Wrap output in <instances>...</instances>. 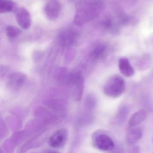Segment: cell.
<instances>
[{"label":"cell","mask_w":153,"mask_h":153,"mask_svg":"<svg viewBox=\"0 0 153 153\" xmlns=\"http://www.w3.org/2000/svg\"><path fill=\"white\" fill-rule=\"evenodd\" d=\"M125 82L123 77L114 75L106 82L103 87V92L110 98H117L125 93Z\"/></svg>","instance_id":"cell-2"},{"label":"cell","mask_w":153,"mask_h":153,"mask_svg":"<svg viewBox=\"0 0 153 153\" xmlns=\"http://www.w3.org/2000/svg\"><path fill=\"white\" fill-rule=\"evenodd\" d=\"M129 109L128 107H126V106L121 107L119 111L117 116L116 121L118 120L119 123L124 122L127 116L129 113Z\"/></svg>","instance_id":"cell-16"},{"label":"cell","mask_w":153,"mask_h":153,"mask_svg":"<svg viewBox=\"0 0 153 153\" xmlns=\"http://www.w3.org/2000/svg\"><path fill=\"white\" fill-rule=\"evenodd\" d=\"M78 38V33L74 30L66 28L59 32L57 36V40L60 45L68 47L75 45Z\"/></svg>","instance_id":"cell-5"},{"label":"cell","mask_w":153,"mask_h":153,"mask_svg":"<svg viewBox=\"0 0 153 153\" xmlns=\"http://www.w3.org/2000/svg\"><path fill=\"white\" fill-rule=\"evenodd\" d=\"M143 130L141 128H131L128 134V142L130 144H134L141 140L143 137Z\"/></svg>","instance_id":"cell-12"},{"label":"cell","mask_w":153,"mask_h":153,"mask_svg":"<svg viewBox=\"0 0 153 153\" xmlns=\"http://www.w3.org/2000/svg\"><path fill=\"white\" fill-rule=\"evenodd\" d=\"M106 50V46L103 44H99L91 52V57L93 60H98L103 56Z\"/></svg>","instance_id":"cell-14"},{"label":"cell","mask_w":153,"mask_h":153,"mask_svg":"<svg viewBox=\"0 0 153 153\" xmlns=\"http://www.w3.org/2000/svg\"><path fill=\"white\" fill-rule=\"evenodd\" d=\"M119 68L120 73L126 77H131L134 74V69L128 58L122 57L119 61Z\"/></svg>","instance_id":"cell-10"},{"label":"cell","mask_w":153,"mask_h":153,"mask_svg":"<svg viewBox=\"0 0 153 153\" xmlns=\"http://www.w3.org/2000/svg\"><path fill=\"white\" fill-rule=\"evenodd\" d=\"M46 153H58L57 152H55V151H50L49 152H47Z\"/></svg>","instance_id":"cell-19"},{"label":"cell","mask_w":153,"mask_h":153,"mask_svg":"<svg viewBox=\"0 0 153 153\" xmlns=\"http://www.w3.org/2000/svg\"><path fill=\"white\" fill-rule=\"evenodd\" d=\"M68 82L72 88L73 95L75 100H81L84 90V81L83 76L79 73H73L69 75Z\"/></svg>","instance_id":"cell-4"},{"label":"cell","mask_w":153,"mask_h":153,"mask_svg":"<svg viewBox=\"0 0 153 153\" xmlns=\"http://www.w3.org/2000/svg\"><path fill=\"white\" fill-rule=\"evenodd\" d=\"M27 80V76L21 72L12 74L8 77L7 85L12 91H17L22 87Z\"/></svg>","instance_id":"cell-9"},{"label":"cell","mask_w":153,"mask_h":153,"mask_svg":"<svg viewBox=\"0 0 153 153\" xmlns=\"http://www.w3.org/2000/svg\"><path fill=\"white\" fill-rule=\"evenodd\" d=\"M5 33L9 39H14L21 33L20 29L13 25H9L6 27Z\"/></svg>","instance_id":"cell-15"},{"label":"cell","mask_w":153,"mask_h":153,"mask_svg":"<svg viewBox=\"0 0 153 153\" xmlns=\"http://www.w3.org/2000/svg\"><path fill=\"white\" fill-rule=\"evenodd\" d=\"M92 141L93 146L101 151L111 152L115 147L112 139L102 131L95 132L93 136Z\"/></svg>","instance_id":"cell-3"},{"label":"cell","mask_w":153,"mask_h":153,"mask_svg":"<svg viewBox=\"0 0 153 153\" xmlns=\"http://www.w3.org/2000/svg\"><path fill=\"white\" fill-rule=\"evenodd\" d=\"M15 19L18 25L22 28L28 29L31 26V20L29 12L23 7H19L14 10Z\"/></svg>","instance_id":"cell-6"},{"label":"cell","mask_w":153,"mask_h":153,"mask_svg":"<svg viewBox=\"0 0 153 153\" xmlns=\"http://www.w3.org/2000/svg\"><path fill=\"white\" fill-rule=\"evenodd\" d=\"M112 153H122V152L120 151V150H119V149L118 150H116L114 152Z\"/></svg>","instance_id":"cell-18"},{"label":"cell","mask_w":153,"mask_h":153,"mask_svg":"<svg viewBox=\"0 0 153 153\" xmlns=\"http://www.w3.org/2000/svg\"><path fill=\"white\" fill-rule=\"evenodd\" d=\"M98 12V6L95 4L84 0L80 1L75 5V24L84 25L93 19Z\"/></svg>","instance_id":"cell-1"},{"label":"cell","mask_w":153,"mask_h":153,"mask_svg":"<svg viewBox=\"0 0 153 153\" xmlns=\"http://www.w3.org/2000/svg\"><path fill=\"white\" fill-rule=\"evenodd\" d=\"M86 105L87 107L92 108L96 104V100L93 96L90 95L86 99Z\"/></svg>","instance_id":"cell-17"},{"label":"cell","mask_w":153,"mask_h":153,"mask_svg":"<svg viewBox=\"0 0 153 153\" xmlns=\"http://www.w3.org/2000/svg\"><path fill=\"white\" fill-rule=\"evenodd\" d=\"M68 137V132L65 128H61L55 132L49 139V146L55 149L64 145Z\"/></svg>","instance_id":"cell-8"},{"label":"cell","mask_w":153,"mask_h":153,"mask_svg":"<svg viewBox=\"0 0 153 153\" xmlns=\"http://www.w3.org/2000/svg\"><path fill=\"white\" fill-rule=\"evenodd\" d=\"M61 10V4L59 0H48L44 6V13L50 20H54L57 19Z\"/></svg>","instance_id":"cell-7"},{"label":"cell","mask_w":153,"mask_h":153,"mask_svg":"<svg viewBox=\"0 0 153 153\" xmlns=\"http://www.w3.org/2000/svg\"><path fill=\"white\" fill-rule=\"evenodd\" d=\"M15 3L12 0H0V13H4L14 10Z\"/></svg>","instance_id":"cell-13"},{"label":"cell","mask_w":153,"mask_h":153,"mask_svg":"<svg viewBox=\"0 0 153 153\" xmlns=\"http://www.w3.org/2000/svg\"><path fill=\"white\" fill-rule=\"evenodd\" d=\"M147 114L145 111L140 110L134 113L130 118L128 122V128L136 127L145 120Z\"/></svg>","instance_id":"cell-11"}]
</instances>
